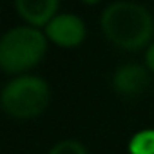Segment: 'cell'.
Segmentation results:
<instances>
[{"instance_id": "6da1fadb", "label": "cell", "mask_w": 154, "mask_h": 154, "mask_svg": "<svg viewBox=\"0 0 154 154\" xmlns=\"http://www.w3.org/2000/svg\"><path fill=\"white\" fill-rule=\"evenodd\" d=\"M100 26L105 38L123 51H140L154 36V17L134 2L109 4L102 11Z\"/></svg>"}, {"instance_id": "7a4b0ae2", "label": "cell", "mask_w": 154, "mask_h": 154, "mask_svg": "<svg viewBox=\"0 0 154 154\" xmlns=\"http://www.w3.org/2000/svg\"><path fill=\"white\" fill-rule=\"evenodd\" d=\"M47 51V36L31 26L9 29L0 38V67L8 74L33 69Z\"/></svg>"}, {"instance_id": "3957f363", "label": "cell", "mask_w": 154, "mask_h": 154, "mask_svg": "<svg viewBox=\"0 0 154 154\" xmlns=\"http://www.w3.org/2000/svg\"><path fill=\"white\" fill-rule=\"evenodd\" d=\"M51 102V91L44 78L33 74L15 76L0 94L4 112L15 120H33L40 116Z\"/></svg>"}, {"instance_id": "277c9868", "label": "cell", "mask_w": 154, "mask_h": 154, "mask_svg": "<svg viewBox=\"0 0 154 154\" xmlns=\"http://www.w3.org/2000/svg\"><path fill=\"white\" fill-rule=\"evenodd\" d=\"M85 33L87 31L84 20L72 13H58L44 27V35L47 36V40L65 49L78 47L85 40Z\"/></svg>"}, {"instance_id": "5b68a950", "label": "cell", "mask_w": 154, "mask_h": 154, "mask_svg": "<svg viewBox=\"0 0 154 154\" xmlns=\"http://www.w3.org/2000/svg\"><path fill=\"white\" fill-rule=\"evenodd\" d=\"M149 69L140 63H125L112 74V89L122 96H138L149 85Z\"/></svg>"}, {"instance_id": "8992f818", "label": "cell", "mask_w": 154, "mask_h": 154, "mask_svg": "<svg viewBox=\"0 0 154 154\" xmlns=\"http://www.w3.org/2000/svg\"><path fill=\"white\" fill-rule=\"evenodd\" d=\"M15 9L31 27H45L60 9L58 0H17Z\"/></svg>"}, {"instance_id": "52a82bcc", "label": "cell", "mask_w": 154, "mask_h": 154, "mask_svg": "<svg viewBox=\"0 0 154 154\" xmlns=\"http://www.w3.org/2000/svg\"><path fill=\"white\" fill-rule=\"evenodd\" d=\"M129 154H154V129L138 131L129 140Z\"/></svg>"}, {"instance_id": "ba28073f", "label": "cell", "mask_w": 154, "mask_h": 154, "mask_svg": "<svg viewBox=\"0 0 154 154\" xmlns=\"http://www.w3.org/2000/svg\"><path fill=\"white\" fill-rule=\"evenodd\" d=\"M47 154H89L85 145L78 140H63L53 145V149Z\"/></svg>"}, {"instance_id": "9c48e42d", "label": "cell", "mask_w": 154, "mask_h": 154, "mask_svg": "<svg viewBox=\"0 0 154 154\" xmlns=\"http://www.w3.org/2000/svg\"><path fill=\"white\" fill-rule=\"evenodd\" d=\"M145 67L150 71V72H154V42L147 47V51H145Z\"/></svg>"}]
</instances>
